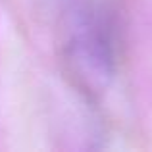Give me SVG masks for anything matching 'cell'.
I'll return each instance as SVG.
<instances>
[{
    "mask_svg": "<svg viewBox=\"0 0 152 152\" xmlns=\"http://www.w3.org/2000/svg\"><path fill=\"white\" fill-rule=\"evenodd\" d=\"M66 58L89 93H100L118 66L115 18L102 4H83L73 12L66 41Z\"/></svg>",
    "mask_w": 152,
    "mask_h": 152,
    "instance_id": "1",
    "label": "cell"
}]
</instances>
